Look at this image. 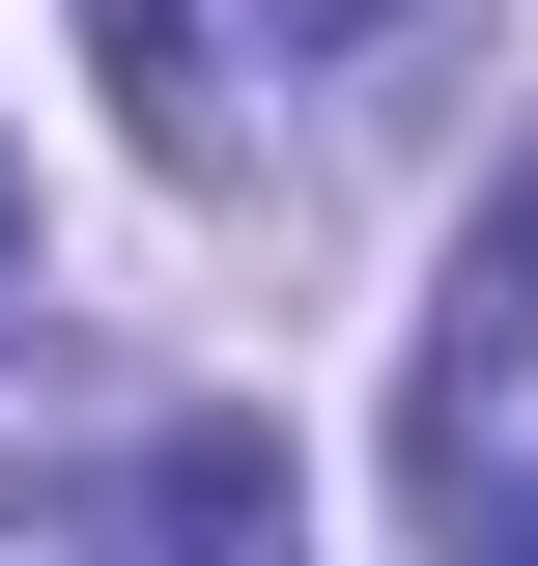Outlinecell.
<instances>
[{"label": "cell", "instance_id": "cell-1", "mask_svg": "<svg viewBox=\"0 0 538 566\" xmlns=\"http://www.w3.org/2000/svg\"><path fill=\"white\" fill-rule=\"evenodd\" d=\"M29 566H312V482H283V424L199 397V424H142V453H85Z\"/></svg>", "mask_w": 538, "mask_h": 566}, {"label": "cell", "instance_id": "cell-3", "mask_svg": "<svg viewBox=\"0 0 538 566\" xmlns=\"http://www.w3.org/2000/svg\"><path fill=\"white\" fill-rule=\"evenodd\" d=\"M510 340H538V170H510V227L454 255V340H425V453L482 482V397H510Z\"/></svg>", "mask_w": 538, "mask_h": 566}, {"label": "cell", "instance_id": "cell-2", "mask_svg": "<svg viewBox=\"0 0 538 566\" xmlns=\"http://www.w3.org/2000/svg\"><path fill=\"white\" fill-rule=\"evenodd\" d=\"M340 0H85V57H114V114H142V170H256L283 142V57H312Z\"/></svg>", "mask_w": 538, "mask_h": 566}, {"label": "cell", "instance_id": "cell-4", "mask_svg": "<svg viewBox=\"0 0 538 566\" xmlns=\"http://www.w3.org/2000/svg\"><path fill=\"white\" fill-rule=\"evenodd\" d=\"M454 566H538V453H510V482H482V510H454Z\"/></svg>", "mask_w": 538, "mask_h": 566}, {"label": "cell", "instance_id": "cell-5", "mask_svg": "<svg viewBox=\"0 0 538 566\" xmlns=\"http://www.w3.org/2000/svg\"><path fill=\"white\" fill-rule=\"evenodd\" d=\"M0 312H29V199H0Z\"/></svg>", "mask_w": 538, "mask_h": 566}]
</instances>
